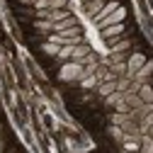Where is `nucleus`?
I'll return each instance as SVG.
<instances>
[{
  "mask_svg": "<svg viewBox=\"0 0 153 153\" xmlns=\"http://www.w3.org/2000/svg\"><path fill=\"white\" fill-rule=\"evenodd\" d=\"M148 131H151V139H153V126H151V129H148Z\"/></svg>",
  "mask_w": 153,
  "mask_h": 153,
  "instance_id": "obj_20",
  "label": "nucleus"
},
{
  "mask_svg": "<svg viewBox=\"0 0 153 153\" xmlns=\"http://www.w3.org/2000/svg\"><path fill=\"white\" fill-rule=\"evenodd\" d=\"M151 73H153V61H146V63L141 66V71L136 73V78H139V80H143L146 75H151Z\"/></svg>",
  "mask_w": 153,
  "mask_h": 153,
  "instance_id": "obj_14",
  "label": "nucleus"
},
{
  "mask_svg": "<svg viewBox=\"0 0 153 153\" xmlns=\"http://www.w3.org/2000/svg\"><path fill=\"white\" fill-rule=\"evenodd\" d=\"M141 126H143V129H151V126H153V112H148L146 117H143V122H141Z\"/></svg>",
  "mask_w": 153,
  "mask_h": 153,
  "instance_id": "obj_18",
  "label": "nucleus"
},
{
  "mask_svg": "<svg viewBox=\"0 0 153 153\" xmlns=\"http://www.w3.org/2000/svg\"><path fill=\"white\" fill-rule=\"evenodd\" d=\"M143 63H146V56H143V53H131V56H129V63H126L129 75H136Z\"/></svg>",
  "mask_w": 153,
  "mask_h": 153,
  "instance_id": "obj_4",
  "label": "nucleus"
},
{
  "mask_svg": "<svg viewBox=\"0 0 153 153\" xmlns=\"http://www.w3.org/2000/svg\"><path fill=\"white\" fill-rule=\"evenodd\" d=\"M124 17H126V7H122V5H119L117 10L109 15V17H105V20H102L97 27L102 29V27H109V25H119V22H124Z\"/></svg>",
  "mask_w": 153,
  "mask_h": 153,
  "instance_id": "obj_3",
  "label": "nucleus"
},
{
  "mask_svg": "<svg viewBox=\"0 0 153 153\" xmlns=\"http://www.w3.org/2000/svg\"><path fill=\"white\" fill-rule=\"evenodd\" d=\"M36 29H42V32H53V22H49V20H36Z\"/></svg>",
  "mask_w": 153,
  "mask_h": 153,
  "instance_id": "obj_17",
  "label": "nucleus"
},
{
  "mask_svg": "<svg viewBox=\"0 0 153 153\" xmlns=\"http://www.w3.org/2000/svg\"><path fill=\"white\" fill-rule=\"evenodd\" d=\"M117 7H119V3H117V0H107V3H105V7H102V10L97 12V15H95V17H92V20H95V22H97V25H100V22L105 20V17H109V15H112L114 10H117Z\"/></svg>",
  "mask_w": 153,
  "mask_h": 153,
  "instance_id": "obj_6",
  "label": "nucleus"
},
{
  "mask_svg": "<svg viewBox=\"0 0 153 153\" xmlns=\"http://www.w3.org/2000/svg\"><path fill=\"white\" fill-rule=\"evenodd\" d=\"M105 3H107V0H85V12H88L90 17H95V15L105 7Z\"/></svg>",
  "mask_w": 153,
  "mask_h": 153,
  "instance_id": "obj_7",
  "label": "nucleus"
},
{
  "mask_svg": "<svg viewBox=\"0 0 153 153\" xmlns=\"http://www.w3.org/2000/svg\"><path fill=\"white\" fill-rule=\"evenodd\" d=\"M71 56H73V46H71V44H66V46H61V49H59V59H63V61H66V59H71Z\"/></svg>",
  "mask_w": 153,
  "mask_h": 153,
  "instance_id": "obj_16",
  "label": "nucleus"
},
{
  "mask_svg": "<svg viewBox=\"0 0 153 153\" xmlns=\"http://www.w3.org/2000/svg\"><path fill=\"white\" fill-rule=\"evenodd\" d=\"M112 92H117V80H102V83H100V95L109 97Z\"/></svg>",
  "mask_w": 153,
  "mask_h": 153,
  "instance_id": "obj_10",
  "label": "nucleus"
},
{
  "mask_svg": "<svg viewBox=\"0 0 153 153\" xmlns=\"http://www.w3.org/2000/svg\"><path fill=\"white\" fill-rule=\"evenodd\" d=\"M88 53H90V46H88V44H78V46H73V56H71V59H73L75 63H80Z\"/></svg>",
  "mask_w": 153,
  "mask_h": 153,
  "instance_id": "obj_8",
  "label": "nucleus"
},
{
  "mask_svg": "<svg viewBox=\"0 0 153 153\" xmlns=\"http://www.w3.org/2000/svg\"><path fill=\"white\" fill-rule=\"evenodd\" d=\"M124 29H126V27H124V22H119V25L102 27V29H100V34H102V39H105V42L112 46V44H117V42H119V36L124 34Z\"/></svg>",
  "mask_w": 153,
  "mask_h": 153,
  "instance_id": "obj_1",
  "label": "nucleus"
},
{
  "mask_svg": "<svg viewBox=\"0 0 153 153\" xmlns=\"http://www.w3.org/2000/svg\"><path fill=\"white\" fill-rule=\"evenodd\" d=\"M139 100L141 102H153V88L151 85H139Z\"/></svg>",
  "mask_w": 153,
  "mask_h": 153,
  "instance_id": "obj_11",
  "label": "nucleus"
},
{
  "mask_svg": "<svg viewBox=\"0 0 153 153\" xmlns=\"http://www.w3.org/2000/svg\"><path fill=\"white\" fill-rule=\"evenodd\" d=\"M129 46H131V42H129V39H119L117 44H112V46H109V53H124Z\"/></svg>",
  "mask_w": 153,
  "mask_h": 153,
  "instance_id": "obj_12",
  "label": "nucleus"
},
{
  "mask_svg": "<svg viewBox=\"0 0 153 153\" xmlns=\"http://www.w3.org/2000/svg\"><path fill=\"white\" fill-rule=\"evenodd\" d=\"M66 17H71L68 7H63V10H49V22H61V20H66Z\"/></svg>",
  "mask_w": 153,
  "mask_h": 153,
  "instance_id": "obj_9",
  "label": "nucleus"
},
{
  "mask_svg": "<svg viewBox=\"0 0 153 153\" xmlns=\"http://www.w3.org/2000/svg\"><path fill=\"white\" fill-rule=\"evenodd\" d=\"M124 148H126V151H131V153H136V151L141 148V143H139V139H136V136H126V139H124Z\"/></svg>",
  "mask_w": 153,
  "mask_h": 153,
  "instance_id": "obj_13",
  "label": "nucleus"
},
{
  "mask_svg": "<svg viewBox=\"0 0 153 153\" xmlns=\"http://www.w3.org/2000/svg\"><path fill=\"white\" fill-rule=\"evenodd\" d=\"M95 83H97V78H95V75H88V78H83V83H80V85H83V88H92Z\"/></svg>",
  "mask_w": 153,
  "mask_h": 153,
  "instance_id": "obj_19",
  "label": "nucleus"
},
{
  "mask_svg": "<svg viewBox=\"0 0 153 153\" xmlns=\"http://www.w3.org/2000/svg\"><path fill=\"white\" fill-rule=\"evenodd\" d=\"M61 80H83V66L80 63H75V61H71V63H66L63 68H61Z\"/></svg>",
  "mask_w": 153,
  "mask_h": 153,
  "instance_id": "obj_2",
  "label": "nucleus"
},
{
  "mask_svg": "<svg viewBox=\"0 0 153 153\" xmlns=\"http://www.w3.org/2000/svg\"><path fill=\"white\" fill-rule=\"evenodd\" d=\"M73 27H78V20L71 15V17H66V20H61V22H53V34H63V32H68Z\"/></svg>",
  "mask_w": 153,
  "mask_h": 153,
  "instance_id": "obj_5",
  "label": "nucleus"
},
{
  "mask_svg": "<svg viewBox=\"0 0 153 153\" xmlns=\"http://www.w3.org/2000/svg\"><path fill=\"white\" fill-rule=\"evenodd\" d=\"M42 49H44V53H51V56H59V49H61V46H59V44H53V42H46V44H44Z\"/></svg>",
  "mask_w": 153,
  "mask_h": 153,
  "instance_id": "obj_15",
  "label": "nucleus"
}]
</instances>
